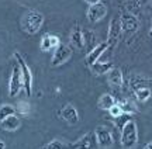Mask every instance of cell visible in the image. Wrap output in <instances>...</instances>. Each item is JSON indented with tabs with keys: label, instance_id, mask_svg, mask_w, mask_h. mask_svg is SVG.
<instances>
[{
	"label": "cell",
	"instance_id": "6da1fadb",
	"mask_svg": "<svg viewBox=\"0 0 152 149\" xmlns=\"http://www.w3.org/2000/svg\"><path fill=\"white\" fill-rule=\"evenodd\" d=\"M44 23V14L37 10H28L21 17V28L26 34L34 35L39 31Z\"/></svg>",
	"mask_w": 152,
	"mask_h": 149
},
{
	"label": "cell",
	"instance_id": "7a4b0ae2",
	"mask_svg": "<svg viewBox=\"0 0 152 149\" xmlns=\"http://www.w3.org/2000/svg\"><path fill=\"white\" fill-rule=\"evenodd\" d=\"M138 142V128L137 124L131 120L121 129V145L124 149H134Z\"/></svg>",
	"mask_w": 152,
	"mask_h": 149
},
{
	"label": "cell",
	"instance_id": "3957f363",
	"mask_svg": "<svg viewBox=\"0 0 152 149\" xmlns=\"http://www.w3.org/2000/svg\"><path fill=\"white\" fill-rule=\"evenodd\" d=\"M14 59L18 62L20 65V69H21V77H23V89L27 94L28 97L33 93V75H31V71L28 68L27 62L24 61V58L21 56L20 52H14Z\"/></svg>",
	"mask_w": 152,
	"mask_h": 149
},
{
	"label": "cell",
	"instance_id": "277c9868",
	"mask_svg": "<svg viewBox=\"0 0 152 149\" xmlns=\"http://www.w3.org/2000/svg\"><path fill=\"white\" fill-rule=\"evenodd\" d=\"M121 34H123V27H121V20L118 16H114L110 20L109 24V31H107V45L109 48H113L118 44L120 38H121Z\"/></svg>",
	"mask_w": 152,
	"mask_h": 149
},
{
	"label": "cell",
	"instance_id": "5b68a950",
	"mask_svg": "<svg viewBox=\"0 0 152 149\" xmlns=\"http://www.w3.org/2000/svg\"><path fill=\"white\" fill-rule=\"evenodd\" d=\"M21 89H23L21 69H20L18 62H16V63L13 65L10 82H9V94H10V97H16L17 94L20 93V90H21Z\"/></svg>",
	"mask_w": 152,
	"mask_h": 149
},
{
	"label": "cell",
	"instance_id": "8992f818",
	"mask_svg": "<svg viewBox=\"0 0 152 149\" xmlns=\"http://www.w3.org/2000/svg\"><path fill=\"white\" fill-rule=\"evenodd\" d=\"M94 134H96V139H97V145L100 148H111L114 144L113 135L110 132V129L107 127H103V125H99L94 129Z\"/></svg>",
	"mask_w": 152,
	"mask_h": 149
},
{
	"label": "cell",
	"instance_id": "52a82bcc",
	"mask_svg": "<svg viewBox=\"0 0 152 149\" xmlns=\"http://www.w3.org/2000/svg\"><path fill=\"white\" fill-rule=\"evenodd\" d=\"M107 14V6L99 1V3H94V4H90V7L87 9V20L89 23H97L100 21L104 16Z\"/></svg>",
	"mask_w": 152,
	"mask_h": 149
},
{
	"label": "cell",
	"instance_id": "ba28073f",
	"mask_svg": "<svg viewBox=\"0 0 152 149\" xmlns=\"http://www.w3.org/2000/svg\"><path fill=\"white\" fill-rule=\"evenodd\" d=\"M71 56H72V49L71 48L65 44H59V47L54 51L51 65H52V66H59V65H62V63H65Z\"/></svg>",
	"mask_w": 152,
	"mask_h": 149
},
{
	"label": "cell",
	"instance_id": "9c48e42d",
	"mask_svg": "<svg viewBox=\"0 0 152 149\" xmlns=\"http://www.w3.org/2000/svg\"><path fill=\"white\" fill-rule=\"evenodd\" d=\"M97 145V139H96V134L94 131L85 134L83 137L77 139L76 142L72 144V149H94Z\"/></svg>",
	"mask_w": 152,
	"mask_h": 149
},
{
	"label": "cell",
	"instance_id": "30bf717a",
	"mask_svg": "<svg viewBox=\"0 0 152 149\" xmlns=\"http://www.w3.org/2000/svg\"><path fill=\"white\" fill-rule=\"evenodd\" d=\"M120 20H121V27H123V33L125 34H134L137 33V30L140 27V23L137 20L135 17L130 14V13H124L123 16L120 17Z\"/></svg>",
	"mask_w": 152,
	"mask_h": 149
},
{
	"label": "cell",
	"instance_id": "8fae6325",
	"mask_svg": "<svg viewBox=\"0 0 152 149\" xmlns=\"http://www.w3.org/2000/svg\"><path fill=\"white\" fill-rule=\"evenodd\" d=\"M71 44L73 48L82 51L85 48V41H83V30L79 24H75L71 31Z\"/></svg>",
	"mask_w": 152,
	"mask_h": 149
},
{
	"label": "cell",
	"instance_id": "7c38bea8",
	"mask_svg": "<svg viewBox=\"0 0 152 149\" xmlns=\"http://www.w3.org/2000/svg\"><path fill=\"white\" fill-rule=\"evenodd\" d=\"M59 38L56 35H51V34H45L42 38H41V44H39V48L42 52H49L52 49H56L59 47Z\"/></svg>",
	"mask_w": 152,
	"mask_h": 149
},
{
	"label": "cell",
	"instance_id": "4fadbf2b",
	"mask_svg": "<svg viewBox=\"0 0 152 149\" xmlns=\"http://www.w3.org/2000/svg\"><path fill=\"white\" fill-rule=\"evenodd\" d=\"M61 116L71 125H75V124L79 122V113H77L75 105H72V104H66L62 108V111H61Z\"/></svg>",
	"mask_w": 152,
	"mask_h": 149
},
{
	"label": "cell",
	"instance_id": "5bb4252c",
	"mask_svg": "<svg viewBox=\"0 0 152 149\" xmlns=\"http://www.w3.org/2000/svg\"><path fill=\"white\" fill-rule=\"evenodd\" d=\"M109 49V45H107V42H100V44L94 48L93 51H90L89 54H87L86 56V63L89 65V66H92L93 63H96V62L100 59V56L103 55L106 51Z\"/></svg>",
	"mask_w": 152,
	"mask_h": 149
},
{
	"label": "cell",
	"instance_id": "9a60e30c",
	"mask_svg": "<svg viewBox=\"0 0 152 149\" xmlns=\"http://www.w3.org/2000/svg\"><path fill=\"white\" fill-rule=\"evenodd\" d=\"M107 82L110 83L111 87H121L124 84V75L118 68H113L107 73Z\"/></svg>",
	"mask_w": 152,
	"mask_h": 149
},
{
	"label": "cell",
	"instance_id": "2e32d148",
	"mask_svg": "<svg viewBox=\"0 0 152 149\" xmlns=\"http://www.w3.org/2000/svg\"><path fill=\"white\" fill-rule=\"evenodd\" d=\"M83 41H85V48L87 49V54L93 51L99 45L97 42V35L96 33L90 30V28H85L83 30Z\"/></svg>",
	"mask_w": 152,
	"mask_h": 149
},
{
	"label": "cell",
	"instance_id": "e0dca14e",
	"mask_svg": "<svg viewBox=\"0 0 152 149\" xmlns=\"http://www.w3.org/2000/svg\"><path fill=\"white\" fill-rule=\"evenodd\" d=\"M20 125H21V120H20L16 114H14V116L7 117L4 121L0 122V127L3 128L4 131H9V132H14V131H17V129L20 128Z\"/></svg>",
	"mask_w": 152,
	"mask_h": 149
},
{
	"label": "cell",
	"instance_id": "ac0fdd59",
	"mask_svg": "<svg viewBox=\"0 0 152 149\" xmlns=\"http://www.w3.org/2000/svg\"><path fill=\"white\" fill-rule=\"evenodd\" d=\"M90 69H92V72L94 73V75H97V76H100V75H107V73L113 69V63L111 62H96V63H93L92 66H89Z\"/></svg>",
	"mask_w": 152,
	"mask_h": 149
},
{
	"label": "cell",
	"instance_id": "d6986e66",
	"mask_svg": "<svg viewBox=\"0 0 152 149\" xmlns=\"http://www.w3.org/2000/svg\"><path fill=\"white\" fill-rule=\"evenodd\" d=\"M115 103H117V101L114 100V97L111 96V94L104 93V94H102V96H100V99H99V101H97V105H99V108L109 111L110 108L115 104Z\"/></svg>",
	"mask_w": 152,
	"mask_h": 149
},
{
	"label": "cell",
	"instance_id": "ffe728a7",
	"mask_svg": "<svg viewBox=\"0 0 152 149\" xmlns=\"http://www.w3.org/2000/svg\"><path fill=\"white\" fill-rule=\"evenodd\" d=\"M39 149H72V144L66 141H59V139H52L51 142L45 144Z\"/></svg>",
	"mask_w": 152,
	"mask_h": 149
},
{
	"label": "cell",
	"instance_id": "44dd1931",
	"mask_svg": "<svg viewBox=\"0 0 152 149\" xmlns=\"http://www.w3.org/2000/svg\"><path fill=\"white\" fill-rule=\"evenodd\" d=\"M132 120V117H131V114H127V113H123L121 116H118V117H115L114 118V124H115V127L118 128L120 131L123 129V128L128 124V122Z\"/></svg>",
	"mask_w": 152,
	"mask_h": 149
},
{
	"label": "cell",
	"instance_id": "7402d4cb",
	"mask_svg": "<svg viewBox=\"0 0 152 149\" xmlns=\"http://www.w3.org/2000/svg\"><path fill=\"white\" fill-rule=\"evenodd\" d=\"M16 114V108L13 107L11 104H4L0 107V122L4 121L7 117L10 116H14Z\"/></svg>",
	"mask_w": 152,
	"mask_h": 149
},
{
	"label": "cell",
	"instance_id": "603a6c76",
	"mask_svg": "<svg viewBox=\"0 0 152 149\" xmlns=\"http://www.w3.org/2000/svg\"><path fill=\"white\" fill-rule=\"evenodd\" d=\"M134 93H135V97L140 101H147L149 97H151V89L149 87H140L134 90Z\"/></svg>",
	"mask_w": 152,
	"mask_h": 149
},
{
	"label": "cell",
	"instance_id": "cb8c5ba5",
	"mask_svg": "<svg viewBox=\"0 0 152 149\" xmlns=\"http://www.w3.org/2000/svg\"><path fill=\"white\" fill-rule=\"evenodd\" d=\"M117 104L121 107V110H123V113H127V114H134V113H137V107L131 101H128V100H123V101H118Z\"/></svg>",
	"mask_w": 152,
	"mask_h": 149
},
{
	"label": "cell",
	"instance_id": "d4e9b609",
	"mask_svg": "<svg viewBox=\"0 0 152 149\" xmlns=\"http://www.w3.org/2000/svg\"><path fill=\"white\" fill-rule=\"evenodd\" d=\"M109 113H110V116L113 117V118H115V117H118V116H121V114H123V110H121V107L115 103V104H114L113 107L109 110Z\"/></svg>",
	"mask_w": 152,
	"mask_h": 149
},
{
	"label": "cell",
	"instance_id": "484cf974",
	"mask_svg": "<svg viewBox=\"0 0 152 149\" xmlns=\"http://www.w3.org/2000/svg\"><path fill=\"white\" fill-rule=\"evenodd\" d=\"M87 3H90V4H94V3H99L100 0H86Z\"/></svg>",
	"mask_w": 152,
	"mask_h": 149
},
{
	"label": "cell",
	"instance_id": "4316f807",
	"mask_svg": "<svg viewBox=\"0 0 152 149\" xmlns=\"http://www.w3.org/2000/svg\"><path fill=\"white\" fill-rule=\"evenodd\" d=\"M0 149H6V144L1 141V139H0Z\"/></svg>",
	"mask_w": 152,
	"mask_h": 149
},
{
	"label": "cell",
	"instance_id": "83f0119b",
	"mask_svg": "<svg viewBox=\"0 0 152 149\" xmlns=\"http://www.w3.org/2000/svg\"><path fill=\"white\" fill-rule=\"evenodd\" d=\"M145 146H147V148H149V149H152V141H151V142H148Z\"/></svg>",
	"mask_w": 152,
	"mask_h": 149
},
{
	"label": "cell",
	"instance_id": "f1b7e54d",
	"mask_svg": "<svg viewBox=\"0 0 152 149\" xmlns=\"http://www.w3.org/2000/svg\"><path fill=\"white\" fill-rule=\"evenodd\" d=\"M149 35H152V25H151V31H149Z\"/></svg>",
	"mask_w": 152,
	"mask_h": 149
},
{
	"label": "cell",
	"instance_id": "f546056e",
	"mask_svg": "<svg viewBox=\"0 0 152 149\" xmlns=\"http://www.w3.org/2000/svg\"><path fill=\"white\" fill-rule=\"evenodd\" d=\"M144 149H149V148H147V146H145V148H144Z\"/></svg>",
	"mask_w": 152,
	"mask_h": 149
}]
</instances>
